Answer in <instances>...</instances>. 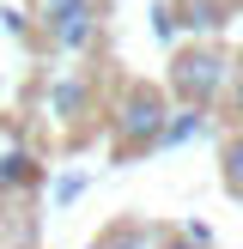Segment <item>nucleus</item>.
I'll return each instance as SVG.
<instances>
[{
	"label": "nucleus",
	"instance_id": "5",
	"mask_svg": "<svg viewBox=\"0 0 243 249\" xmlns=\"http://www.w3.org/2000/svg\"><path fill=\"white\" fill-rule=\"evenodd\" d=\"M43 109H55L61 122H79L85 109H91V85H85V79H49Z\"/></svg>",
	"mask_w": 243,
	"mask_h": 249
},
{
	"label": "nucleus",
	"instance_id": "11",
	"mask_svg": "<svg viewBox=\"0 0 243 249\" xmlns=\"http://www.w3.org/2000/svg\"><path fill=\"white\" fill-rule=\"evenodd\" d=\"M225 104L243 116V61H231V73H225Z\"/></svg>",
	"mask_w": 243,
	"mask_h": 249
},
{
	"label": "nucleus",
	"instance_id": "4",
	"mask_svg": "<svg viewBox=\"0 0 243 249\" xmlns=\"http://www.w3.org/2000/svg\"><path fill=\"white\" fill-rule=\"evenodd\" d=\"M176 31H194V36H213L219 24L231 18V0H176Z\"/></svg>",
	"mask_w": 243,
	"mask_h": 249
},
{
	"label": "nucleus",
	"instance_id": "15",
	"mask_svg": "<svg viewBox=\"0 0 243 249\" xmlns=\"http://www.w3.org/2000/svg\"><path fill=\"white\" fill-rule=\"evenodd\" d=\"M158 249H189V243H182V237H176V243H158Z\"/></svg>",
	"mask_w": 243,
	"mask_h": 249
},
{
	"label": "nucleus",
	"instance_id": "7",
	"mask_svg": "<svg viewBox=\"0 0 243 249\" xmlns=\"http://www.w3.org/2000/svg\"><path fill=\"white\" fill-rule=\"evenodd\" d=\"M43 177V164H36L31 152H0V195L6 189H24V182Z\"/></svg>",
	"mask_w": 243,
	"mask_h": 249
},
{
	"label": "nucleus",
	"instance_id": "10",
	"mask_svg": "<svg viewBox=\"0 0 243 249\" xmlns=\"http://www.w3.org/2000/svg\"><path fill=\"white\" fill-rule=\"evenodd\" d=\"M79 195H85V170H67V177L55 182V195H49V201H55V207H67V201H79Z\"/></svg>",
	"mask_w": 243,
	"mask_h": 249
},
{
	"label": "nucleus",
	"instance_id": "8",
	"mask_svg": "<svg viewBox=\"0 0 243 249\" xmlns=\"http://www.w3.org/2000/svg\"><path fill=\"white\" fill-rule=\"evenodd\" d=\"M219 177H225V195L243 201V134H231L225 152H219Z\"/></svg>",
	"mask_w": 243,
	"mask_h": 249
},
{
	"label": "nucleus",
	"instance_id": "2",
	"mask_svg": "<svg viewBox=\"0 0 243 249\" xmlns=\"http://www.w3.org/2000/svg\"><path fill=\"white\" fill-rule=\"evenodd\" d=\"M225 73H231V55L213 43H194V49H176L170 55V91L182 97V109H213L225 97Z\"/></svg>",
	"mask_w": 243,
	"mask_h": 249
},
{
	"label": "nucleus",
	"instance_id": "12",
	"mask_svg": "<svg viewBox=\"0 0 243 249\" xmlns=\"http://www.w3.org/2000/svg\"><path fill=\"white\" fill-rule=\"evenodd\" d=\"M152 31L164 36V43L176 36V12H170V0H164V6H152Z\"/></svg>",
	"mask_w": 243,
	"mask_h": 249
},
{
	"label": "nucleus",
	"instance_id": "3",
	"mask_svg": "<svg viewBox=\"0 0 243 249\" xmlns=\"http://www.w3.org/2000/svg\"><path fill=\"white\" fill-rule=\"evenodd\" d=\"M43 36H49V49H55V55H85V49L104 36V6L61 12V18H49V24H43Z\"/></svg>",
	"mask_w": 243,
	"mask_h": 249
},
{
	"label": "nucleus",
	"instance_id": "1",
	"mask_svg": "<svg viewBox=\"0 0 243 249\" xmlns=\"http://www.w3.org/2000/svg\"><path fill=\"white\" fill-rule=\"evenodd\" d=\"M170 122V104L158 85H128L122 104L109 109V140H116V158H134V152H152L158 134Z\"/></svg>",
	"mask_w": 243,
	"mask_h": 249
},
{
	"label": "nucleus",
	"instance_id": "9",
	"mask_svg": "<svg viewBox=\"0 0 243 249\" xmlns=\"http://www.w3.org/2000/svg\"><path fill=\"white\" fill-rule=\"evenodd\" d=\"M79 6H97V0H31V18L49 24V18H61V12H79Z\"/></svg>",
	"mask_w": 243,
	"mask_h": 249
},
{
	"label": "nucleus",
	"instance_id": "14",
	"mask_svg": "<svg viewBox=\"0 0 243 249\" xmlns=\"http://www.w3.org/2000/svg\"><path fill=\"white\" fill-rule=\"evenodd\" d=\"M0 18H6V31H12V36H24V31H31V12H0Z\"/></svg>",
	"mask_w": 243,
	"mask_h": 249
},
{
	"label": "nucleus",
	"instance_id": "13",
	"mask_svg": "<svg viewBox=\"0 0 243 249\" xmlns=\"http://www.w3.org/2000/svg\"><path fill=\"white\" fill-rule=\"evenodd\" d=\"M97 249H146V237H140V231H116V237H104Z\"/></svg>",
	"mask_w": 243,
	"mask_h": 249
},
{
	"label": "nucleus",
	"instance_id": "6",
	"mask_svg": "<svg viewBox=\"0 0 243 249\" xmlns=\"http://www.w3.org/2000/svg\"><path fill=\"white\" fill-rule=\"evenodd\" d=\"M213 128V116L207 109H170L164 134H158V146H182V140H201V134Z\"/></svg>",
	"mask_w": 243,
	"mask_h": 249
}]
</instances>
